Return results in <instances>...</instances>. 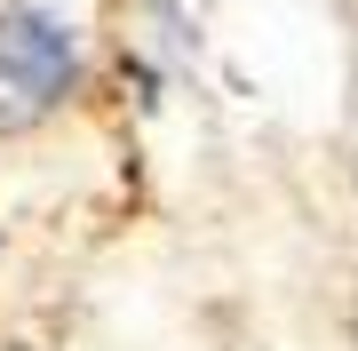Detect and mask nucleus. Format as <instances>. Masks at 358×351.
Returning a JSON list of instances; mask_svg holds the SVG:
<instances>
[{
	"label": "nucleus",
	"instance_id": "1",
	"mask_svg": "<svg viewBox=\"0 0 358 351\" xmlns=\"http://www.w3.org/2000/svg\"><path fill=\"white\" fill-rule=\"evenodd\" d=\"M72 88V32L56 16L8 8L0 16V128H24Z\"/></svg>",
	"mask_w": 358,
	"mask_h": 351
}]
</instances>
